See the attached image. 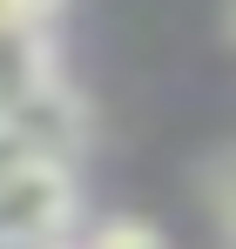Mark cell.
Here are the masks:
<instances>
[{
  "mask_svg": "<svg viewBox=\"0 0 236 249\" xmlns=\"http://www.w3.org/2000/svg\"><path fill=\"white\" fill-rule=\"evenodd\" d=\"M81 249H169V236L156 222H142V215H101L81 236Z\"/></svg>",
  "mask_w": 236,
  "mask_h": 249,
  "instance_id": "2",
  "label": "cell"
},
{
  "mask_svg": "<svg viewBox=\"0 0 236 249\" xmlns=\"http://www.w3.org/2000/svg\"><path fill=\"white\" fill-rule=\"evenodd\" d=\"M75 215H81L75 162L0 155V243L7 249H61Z\"/></svg>",
  "mask_w": 236,
  "mask_h": 249,
  "instance_id": "1",
  "label": "cell"
},
{
  "mask_svg": "<svg viewBox=\"0 0 236 249\" xmlns=\"http://www.w3.org/2000/svg\"><path fill=\"white\" fill-rule=\"evenodd\" d=\"M202 182H209V202H216V222H223V243L236 249V148H223L202 168Z\"/></svg>",
  "mask_w": 236,
  "mask_h": 249,
  "instance_id": "3",
  "label": "cell"
},
{
  "mask_svg": "<svg viewBox=\"0 0 236 249\" xmlns=\"http://www.w3.org/2000/svg\"><path fill=\"white\" fill-rule=\"evenodd\" d=\"M223 34H230V47H236V0H223Z\"/></svg>",
  "mask_w": 236,
  "mask_h": 249,
  "instance_id": "5",
  "label": "cell"
},
{
  "mask_svg": "<svg viewBox=\"0 0 236 249\" xmlns=\"http://www.w3.org/2000/svg\"><path fill=\"white\" fill-rule=\"evenodd\" d=\"M68 0H0V27H54Z\"/></svg>",
  "mask_w": 236,
  "mask_h": 249,
  "instance_id": "4",
  "label": "cell"
}]
</instances>
